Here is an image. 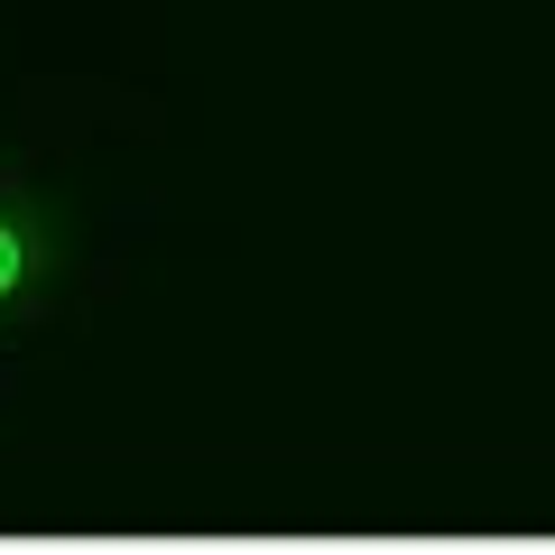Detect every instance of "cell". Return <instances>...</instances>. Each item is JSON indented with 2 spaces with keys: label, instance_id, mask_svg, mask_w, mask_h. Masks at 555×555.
I'll return each instance as SVG.
<instances>
[{
  "label": "cell",
  "instance_id": "cell-1",
  "mask_svg": "<svg viewBox=\"0 0 555 555\" xmlns=\"http://www.w3.org/2000/svg\"><path fill=\"white\" fill-rule=\"evenodd\" d=\"M10 278H20V250H10V232H0V287H10Z\"/></svg>",
  "mask_w": 555,
  "mask_h": 555
}]
</instances>
